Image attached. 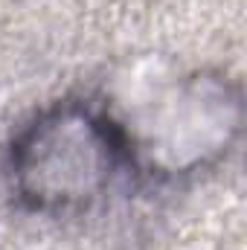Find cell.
Returning <instances> with one entry per match:
<instances>
[{
	"label": "cell",
	"instance_id": "obj_1",
	"mask_svg": "<svg viewBox=\"0 0 247 250\" xmlns=\"http://www.w3.org/2000/svg\"><path fill=\"white\" fill-rule=\"evenodd\" d=\"M123 166H134L128 131L82 102H62L23 128L12 146L18 198L41 212L90 207Z\"/></svg>",
	"mask_w": 247,
	"mask_h": 250
}]
</instances>
